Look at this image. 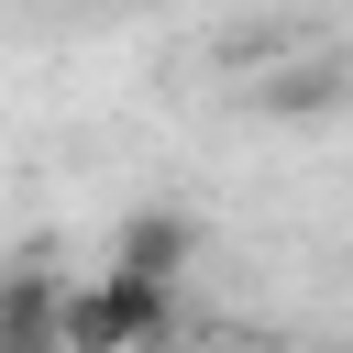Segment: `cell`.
I'll use <instances>...</instances> for the list:
<instances>
[{"instance_id":"1","label":"cell","mask_w":353,"mask_h":353,"mask_svg":"<svg viewBox=\"0 0 353 353\" xmlns=\"http://www.w3.org/2000/svg\"><path fill=\"white\" fill-rule=\"evenodd\" d=\"M55 342L66 353H165L176 342V287H143V276H66L55 298Z\"/></svg>"},{"instance_id":"2","label":"cell","mask_w":353,"mask_h":353,"mask_svg":"<svg viewBox=\"0 0 353 353\" xmlns=\"http://www.w3.org/2000/svg\"><path fill=\"white\" fill-rule=\"evenodd\" d=\"M188 254H199V221H188V210H132V221L110 232V276H143V287H176Z\"/></svg>"},{"instance_id":"3","label":"cell","mask_w":353,"mask_h":353,"mask_svg":"<svg viewBox=\"0 0 353 353\" xmlns=\"http://www.w3.org/2000/svg\"><path fill=\"white\" fill-rule=\"evenodd\" d=\"M55 298H66V276H55L44 254L0 265V353H66V342H55Z\"/></svg>"},{"instance_id":"4","label":"cell","mask_w":353,"mask_h":353,"mask_svg":"<svg viewBox=\"0 0 353 353\" xmlns=\"http://www.w3.org/2000/svg\"><path fill=\"white\" fill-rule=\"evenodd\" d=\"M199 353H254V342H199Z\"/></svg>"}]
</instances>
